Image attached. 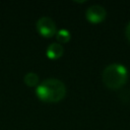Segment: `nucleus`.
I'll use <instances>...</instances> for the list:
<instances>
[{
    "label": "nucleus",
    "mask_w": 130,
    "mask_h": 130,
    "mask_svg": "<svg viewBox=\"0 0 130 130\" xmlns=\"http://www.w3.org/2000/svg\"><path fill=\"white\" fill-rule=\"evenodd\" d=\"M36 94L41 101L56 103L65 96L66 86L60 79L47 78L37 86Z\"/></svg>",
    "instance_id": "1"
},
{
    "label": "nucleus",
    "mask_w": 130,
    "mask_h": 130,
    "mask_svg": "<svg viewBox=\"0 0 130 130\" xmlns=\"http://www.w3.org/2000/svg\"><path fill=\"white\" fill-rule=\"evenodd\" d=\"M127 78L128 70L120 63H112L108 65L102 73L103 82L110 89H118L122 87L126 83Z\"/></svg>",
    "instance_id": "2"
},
{
    "label": "nucleus",
    "mask_w": 130,
    "mask_h": 130,
    "mask_svg": "<svg viewBox=\"0 0 130 130\" xmlns=\"http://www.w3.org/2000/svg\"><path fill=\"white\" fill-rule=\"evenodd\" d=\"M36 26L39 34L46 38H51L56 34V23L49 16L40 17L36 23Z\"/></svg>",
    "instance_id": "3"
},
{
    "label": "nucleus",
    "mask_w": 130,
    "mask_h": 130,
    "mask_svg": "<svg viewBox=\"0 0 130 130\" xmlns=\"http://www.w3.org/2000/svg\"><path fill=\"white\" fill-rule=\"evenodd\" d=\"M107 15L106 9L98 4L89 6L85 11V17L86 19L91 23H100L102 22Z\"/></svg>",
    "instance_id": "4"
},
{
    "label": "nucleus",
    "mask_w": 130,
    "mask_h": 130,
    "mask_svg": "<svg viewBox=\"0 0 130 130\" xmlns=\"http://www.w3.org/2000/svg\"><path fill=\"white\" fill-rule=\"evenodd\" d=\"M64 53V48L59 43H52L47 47L46 54L50 59H59Z\"/></svg>",
    "instance_id": "5"
},
{
    "label": "nucleus",
    "mask_w": 130,
    "mask_h": 130,
    "mask_svg": "<svg viewBox=\"0 0 130 130\" xmlns=\"http://www.w3.org/2000/svg\"><path fill=\"white\" fill-rule=\"evenodd\" d=\"M23 81L28 86H35L39 83V75L35 72H27L23 77Z\"/></svg>",
    "instance_id": "6"
},
{
    "label": "nucleus",
    "mask_w": 130,
    "mask_h": 130,
    "mask_svg": "<svg viewBox=\"0 0 130 130\" xmlns=\"http://www.w3.org/2000/svg\"><path fill=\"white\" fill-rule=\"evenodd\" d=\"M70 38H71V35L69 30L66 28H60L56 31V39L60 43H67L69 42Z\"/></svg>",
    "instance_id": "7"
},
{
    "label": "nucleus",
    "mask_w": 130,
    "mask_h": 130,
    "mask_svg": "<svg viewBox=\"0 0 130 130\" xmlns=\"http://www.w3.org/2000/svg\"><path fill=\"white\" fill-rule=\"evenodd\" d=\"M125 36H126L127 40H128L129 43H130V22L126 25V28H125Z\"/></svg>",
    "instance_id": "8"
}]
</instances>
